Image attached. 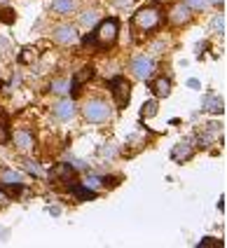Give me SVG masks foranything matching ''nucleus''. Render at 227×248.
Wrapping results in <instances>:
<instances>
[{
  "instance_id": "obj_1",
  "label": "nucleus",
  "mask_w": 227,
  "mask_h": 248,
  "mask_svg": "<svg viewBox=\"0 0 227 248\" xmlns=\"http://www.w3.org/2000/svg\"><path fill=\"white\" fill-rule=\"evenodd\" d=\"M162 24V10L157 5H150V7H143L134 14V26H138L141 31H150V28H157Z\"/></svg>"
},
{
  "instance_id": "obj_2",
  "label": "nucleus",
  "mask_w": 227,
  "mask_h": 248,
  "mask_svg": "<svg viewBox=\"0 0 227 248\" xmlns=\"http://www.w3.org/2000/svg\"><path fill=\"white\" fill-rule=\"evenodd\" d=\"M82 112H85V117L89 120V122L101 124V122H106V120L110 117V106H108L106 101H101V98H91V101H87L85 103Z\"/></svg>"
},
{
  "instance_id": "obj_3",
  "label": "nucleus",
  "mask_w": 227,
  "mask_h": 248,
  "mask_svg": "<svg viewBox=\"0 0 227 248\" xmlns=\"http://www.w3.org/2000/svg\"><path fill=\"white\" fill-rule=\"evenodd\" d=\"M117 21L115 19H106V21H101L99 28H96V33H94V40L99 42L101 47H108V45H113L117 40Z\"/></svg>"
},
{
  "instance_id": "obj_4",
  "label": "nucleus",
  "mask_w": 227,
  "mask_h": 248,
  "mask_svg": "<svg viewBox=\"0 0 227 248\" xmlns=\"http://www.w3.org/2000/svg\"><path fill=\"white\" fill-rule=\"evenodd\" d=\"M197 150V145H195V138H187V140H181L173 150H171V159L173 162H178V164H183L185 159H190L192 155Z\"/></svg>"
},
{
  "instance_id": "obj_5",
  "label": "nucleus",
  "mask_w": 227,
  "mask_h": 248,
  "mask_svg": "<svg viewBox=\"0 0 227 248\" xmlns=\"http://www.w3.org/2000/svg\"><path fill=\"white\" fill-rule=\"evenodd\" d=\"M110 89H113V96L117 101V106H127L129 96H131V84L124 78H115L113 82H110Z\"/></svg>"
},
{
  "instance_id": "obj_6",
  "label": "nucleus",
  "mask_w": 227,
  "mask_h": 248,
  "mask_svg": "<svg viewBox=\"0 0 227 248\" xmlns=\"http://www.w3.org/2000/svg\"><path fill=\"white\" fill-rule=\"evenodd\" d=\"M131 70H134V75H136L138 80H148V78L152 75V70H155V61L148 59V56H136V59L131 61Z\"/></svg>"
},
{
  "instance_id": "obj_7",
  "label": "nucleus",
  "mask_w": 227,
  "mask_h": 248,
  "mask_svg": "<svg viewBox=\"0 0 227 248\" xmlns=\"http://www.w3.org/2000/svg\"><path fill=\"white\" fill-rule=\"evenodd\" d=\"M77 28L71 26V24H63V26H57L54 28V40L61 42V45H73L77 42Z\"/></svg>"
},
{
  "instance_id": "obj_8",
  "label": "nucleus",
  "mask_w": 227,
  "mask_h": 248,
  "mask_svg": "<svg viewBox=\"0 0 227 248\" xmlns=\"http://www.w3.org/2000/svg\"><path fill=\"white\" fill-rule=\"evenodd\" d=\"M52 183H71L73 180V166L71 164H57L49 173Z\"/></svg>"
},
{
  "instance_id": "obj_9",
  "label": "nucleus",
  "mask_w": 227,
  "mask_h": 248,
  "mask_svg": "<svg viewBox=\"0 0 227 248\" xmlns=\"http://www.w3.org/2000/svg\"><path fill=\"white\" fill-rule=\"evenodd\" d=\"M204 110L213 112V115H223L225 112V101L215 94H206L204 96Z\"/></svg>"
},
{
  "instance_id": "obj_10",
  "label": "nucleus",
  "mask_w": 227,
  "mask_h": 248,
  "mask_svg": "<svg viewBox=\"0 0 227 248\" xmlns=\"http://www.w3.org/2000/svg\"><path fill=\"white\" fill-rule=\"evenodd\" d=\"M190 19H192V10H190L185 2L176 5V7L171 10V21H173V24H187Z\"/></svg>"
},
{
  "instance_id": "obj_11",
  "label": "nucleus",
  "mask_w": 227,
  "mask_h": 248,
  "mask_svg": "<svg viewBox=\"0 0 227 248\" xmlns=\"http://www.w3.org/2000/svg\"><path fill=\"white\" fill-rule=\"evenodd\" d=\"M54 115H57L59 120H71L73 115H75V103L68 101V98L59 101L57 106H54Z\"/></svg>"
},
{
  "instance_id": "obj_12",
  "label": "nucleus",
  "mask_w": 227,
  "mask_h": 248,
  "mask_svg": "<svg viewBox=\"0 0 227 248\" xmlns=\"http://www.w3.org/2000/svg\"><path fill=\"white\" fill-rule=\"evenodd\" d=\"M15 143L21 148V150H33V145H35V138L30 131H16L15 134Z\"/></svg>"
},
{
  "instance_id": "obj_13",
  "label": "nucleus",
  "mask_w": 227,
  "mask_h": 248,
  "mask_svg": "<svg viewBox=\"0 0 227 248\" xmlns=\"http://www.w3.org/2000/svg\"><path fill=\"white\" fill-rule=\"evenodd\" d=\"M152 94H155L157 98H166L171 94V82L166 80V78L155 80V82H152Z\"/></svg>"
},
{
  "instance_id": "obj_14",
  "label": "nucleus",
  "mask_w": 227,
  "mask_h": 248,
  "mask_svg": "<svg viewBox=\"0 0 227 248\" xmlns=\"http://www.w3.org/2000/svg\"><path fill=\"white\" fill-rule=\"evenodd\" d=\"M21 180H24V176H21L19 171H12V169H7V171H2V173H0V183L12 185V187H19V185H21Z\"/></svg>"
},
{
  "instance_id": "obj_15",
  "label": "nucleus",
  "mask_w": 227,
  "mask_h": 248,
  "mask_svg": "<svg viewBox=\"0 0 227 248\" xmlns=\"http://www.w3.org/2000/svg\"><path fill=\"white\" fill-rule=\"evenodd\" d=\"M91 78H94V68H91V66L80 68L77 70V75H75V80H73V87H75L73 92H77V87H80V84H85V82H89Z\"/></svg>"
},
{
  "instance_id": "obj_16",
  "label": "nucleus",
  "mask_w": 227,
  "mask_h": 248,
  "mask_svg": "<svg viewBox=\"0 0 227 248\" xmlns=\"http://www.w3.org/2000/svg\"><path fill=\"white\" fill-rule=\"evenodd\" d=\"M218 136H220V126L218 124H206V136L201 134V148H206L213 138H218Z\"/></svg>"
},
{
  "instance_id": "obj_17",
  "label": "nucleus",
  "mask_w": 227,
  "mask_h": 248,
  "mask_svg": "<svg viewBox=\"0 0 227 248\" xmlns=\"http://www.w3.org/2000/svg\"><path fill=\"white\" fill-rule=\"evenodd\" d=\"M52 7H54V12H59V14H68V12H73L75 2H73V0H54Z\"/></svg>"
},
{
  "instance_id": "obj_18",
  "label": "nucleus",
  "mask_w": 227,
  "mask_h": 248,
  "mask_svg": "<svg viewBox=\"0 0 227 248\" xmlns=\"http://www.w3.org/2000/svg\"><path fill=\"white\" fill-rule=\"evenodd\" d=\"M24 169L29 171L30 176H38V178H43L45 176V169L38 162H33V159H29V162H24Z\"/></svg>"
},
{
  "instance_id": "obj_19",
  "label": "nucleus",
  "mask_w": 227,
  "mask_h": 248,
  "mask_svg": "<svg viewBox=\"0 0 227 248\" xmlns=\"http://www.w3.org/2000/svg\"><path fill=\"white\" fill-rule=\"evenodd\" d=\"M52 92L66 96V94L71 92V84H68V80H54V82H52Z\"/></svg>"
},
{
  "instance_id": "obj_20",
  "label": "nucleus",
  "mask_w": 227,
  "mask_h": 248,
  "mask_svg": "<svg viewBox=\"0 0 227 248\" xmlns=\"http://www.w3.org/2000/svg\"><path fill=\"white\" fill-rule=\"evenodd\" d=\"M73 192L77 194L82 202H87V199H91V197H94V190H89V187H85V185H75V187H73Z\"/></svg>"
},
{
  "instance_id": "obj_21",
  "label": "nucleus",
  "mask_w": 227,
  "mask_h": 248,
  "mask_svg": "<svg viewBox=\"0 0 227 248\" xmlns=\"http://www.w3.org/2000/svg\"><path fill=\"white\" fill-rule=\"evenodd\" d=\"M96 21H99V12H96V10H87V12L82 14V24H85V26H94Z\"/></svg>"
},
{
  "instance_id": "obj_22",
  "label": "nucleus",
  "mask_w": 227,
  "mask_h": 248,
  "mask_svg": "<svg viewBox=\"0 0 227 248\" xmlns=\"http://www.w3.org/2000/svg\"><path fill=\"white\" fill-rule=\"evenodd\" d=\"M211 28L215 33H225V14H215V19L211 21Z\"/></svg>"
},
{
  "instance_id": "obj_23",
  "label": "nucleus",
  "mask_w": 227,
  "mask_h": 248,
  "mask_svg": "<svg viewBox=\"0 0 227 248\" xmlns=\"http://www.w3.org/2000/svg\"><path fill=\"white\" fill-rule=\"evenodd\" d=\"M82 185H85V187H89V190H94V192H96V190H99L101 185H103V180H101L99 176H87V180H85V183H82Z\"/></svg>"
},
{
  "instance_id": "obj_24",
  "label": "nucleus",
  "mask_w": 227,
  "mask_h": 248,
  "mask_svg": "<svg viewBox=\"0 0 227 248\" xmlns=\"http://www.w3.org/2000/svg\"><path fill=\"white\" fill-rule=\"evenodd\" d=\"M204 246H213V248H223L225 244L220 241V239H213V236H206V239H201L199 241V248H204Z\"/></svg>"
},
{
  "instance_id": "obj_25",
  "label": "nucleus",
  "mask_w": 227,
  "mask_h": 248,
  "mask_svg": "<svg viewBox=\"0 0 227 248\" xmlns=\"http://www.w3.org/2000/svg\"><path fill=\"white\" fill-rule=\"evenodd\" d=\"M155 115H157V103L155 101H148L143 106V117H155Z\"/></svg>"
},
{
  "instance_id": "obj_26",
  "label": "nucleus",
  "mask_w": 227,
  "mask_h": 248,
  "mask_svg": "<svg viewBox=\"0 0 227 248\" xmlns=\"http://www.w3.org/2000/svg\"><path fill=\"white\" fill-rule=\"evenodd\" d=\"M185 5H187L190 10H204L206 0H185Z\"/></svg>"
},
{
  "instance_id": "obj_27",
  "label": "nucleus",
  "mask_w": 227,
  "mask_h": 248,
  "mask_svg": "<svg viewBox=\"0 0 227 248\" xmlns=\"http://www.w3.org/2000/svg\"><path fill=\"white\" fill-rule=\"evenodd\" d=\"M0 21H5V24H12V21H15V12H12V10H5V12H0Z\"/></svg>"
},
{
  "instance_id": "obj_28",
  "label": "nucleus",
  "mask_w": 227,
  "mask_h": 248,
  "mask_svg": "<svg viewBox=\"0 0 227 248\" xmlns=\"http://www.w3.org/2000/svg\"><path fill=\"white\" fill-rule=\"evenodd\" d=\"M10 140V131H7V124L0 122V143H7Z\"/></svg>"
},
{
  "instance_id": "obj_29",
  "label": "nucleus",
  "mask_w": 227,
  "mask_h": 248,
  "mask_svg": "<svg viewBox=\"0 0 227 248\" xmlns=\"http://www.w3.org/2000/svg\"><path fill=\"white\" fill-rule=\"evenodd\" d=\"M134 0H113V5H117V7H129Z\"/></svg>"
},
{
  "instance_id": "obj_30",
  "label": "nucleus",
  "mask_w": 227,
  "mask_h": 248,
  "mask_svg": "<svg viewBox=\"0 0 227 248\" xmlns=\"http://www.w3.org/2000/svg\"><path fill=\"white\" fill-rule=\"evenodd\" d=\"M101 155H103V157H113L115 148H113V145H110V148H103V150H101Z\"/></svg>"
},
{
  "instance_id": "obj_31",
  "label": "nucleus",
  "mask_w": 227,
  "mask_h": 248,
  "mask_svg": "<svg viewBox=\"0 0 227 248\" xmlns=\"http://www.w3.org/2000/svg\"><path fill=\"white\" fill-rule=\"evenodd\" d=\"M7 47H10V42L5 40V38H0V52H7Z\"/></svg>"
},
{
  "instance_id": "obj_32",
  "label": "nucleus",
  "mask_w": 227,
  "mask_h": 248,
  "mask_svg": "<svg viewBox=\"0 0 227 248\" xmlns=\"http://www.w3.org/2000/svg\"><path fill=\"white\" fill-rule=\"evenodd\" d=\"M73 164H75V169H87V164H85V162H80V159H75Z\"/></svg>"
},
{
  "instance_id": "obj_33",
  "label": "nucleus",
  "mask_w": 227,
  "mask_h": 248,
  "mask_svg": "<svg viewBox=\"0 0 227 248\" xmlns=\"http://www.w3.org/2000/svg\"><path fill=\"white\" fill-rule=\"evenodd\" d=\"M187 84H190L192 89H199V82H197V80H195V78H192V80H187Z\"/></svg>"
},
{
  "instance_id": "obj_34",
  "label": "nucleus",
  "mask_w": 227,
  "mask_h": 248,
  "mask_svg": "<svg viewBox=\"0 0 227 248\" xmlns=\"http://www.w3.org/2000/svg\"><path fill=\"white\" fill-rule=\"evenodd\" d=\"M0 204H7V194L2 192V190H0Z\"/></svg>"
},
{
  "instance_id": "obj_35",
  "label": "nucleus",
  "mask_w": 227,
  "mask_h": 248,
  "mask_svg": "<svg viewBox=\"0 0 227 248\" xmlns=\"http://www.w3.org/2000/svg\"><path fill=\"white\" fill-rule=\"evenodd\" d=\"M218 208H220V211H225V197H220V202H218Z\"/></svg>"
},
{
  "instance_id": "obj_36",
  "label": "nucleus",
  "mask_w": 227,
  "mask_h": 248,
  "mask_svg": "<svg viewBox=\"0 0 227 248\" xmlns=\"http://www.w3.org/2000/svg\"><path fill=\"white\" fill-rule=\"evenodd\" d=\"M206 2H213V5H220L223 0H206Z\"/></svg>"
},
{
  "instance_id": "obj_37",
  "label": "nucleus",
  "mask_w": 227,
  "mask_h": 248,
  "mask_svg": "<svg viewBox=\"0 0 227 248\" xmlns=\"http://www.w3.org/2000/svg\"><path fill=\"white\" fill-rule=\"evenodd\" d=\"M0 236H7V232H5V230H2V227H0Z\"/></svg>"
},
{
  "instance_id": "obj_38",
  "label": "nucleus",
  "mask_w": 227,
  "mask_h": 248,
  "mask_svg": "<svg viewBox=\"0 0 227 248\" xmlns=\"http://www.w3.org/2000/svg\"><path fill=\"white\" fill-rule=\"evenodd\" d=\"M0 2H5V0H0Z\"/></svg>"
}]
</instances>
